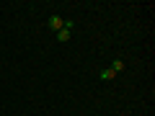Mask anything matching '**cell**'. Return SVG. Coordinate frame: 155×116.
Returning <instances> with one entry per match:
<instances>
[{
    "label": "cell",
    "instance_id": "obj_2",
    "mask_svg": "<svg viewBox=\"0 0 155 116\" xmlns=\"http://www.w3.org/2000/svg\"><path fill=\"white\" fill-rule=\"evenodd\" d=\"M47 26H49L52 31H60V28L65 26V18H60V16H52V18H49V23H47Z\"/></svg>",
    "mask_w": 155,
    "mask_h": 116
},
{
    "label": "cell",
    "instance_id": "obj_4",
    "mask_svg": "<svg viewBox=\"0 0 155 116\" xmlns=\"http://www.w3.org/2000/svg\"><path fill=\"white\" fill-rule=\"evenodd\" d=\"M114 77H116V72L111 70V67H109V70H104V72H101V80H114Z\"/></svg>",
    "mask_w": 155,
    "mask_h": 116
},
{
    "label": "cell",
    "instance_id": "obj_1",
    "mask_svg": "<svg viewBox=\"0 0 155 116\" xmlns=\"http://www.w3.org/2000/svg\"><path fill=\"white\" fill-rule=\"evenodd\" d=\"M72 26H75L72 21H65V26L57 31V39H60L62 44H65V41H70V36H72Z\"/></svg>",
    "mask_w": 155,
    "mask_h": 116
},
{
    "label": "cell",
    "instance_id": "obj_3",
    "mask_svg": "<svg viewBox=\"0 0 155 116\" xmlns=\"http://www.w3.org/2000/svg\"><path fill=\"white\" fill-rule=\"evenodd\" d=\"M111 70H114L116 75H119V72L124 70V60H114V62H111Z\"/></svg>",
    "mask_w": 155,
    "mask_h": 116
}]
</instances>
